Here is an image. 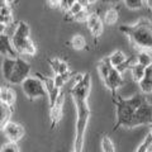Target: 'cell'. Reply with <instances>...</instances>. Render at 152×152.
Wrapping results in <instances>:
<instances>
[{"label": "cell", "mask_w": 152, "mask_h": 152, "mask_svg": "<svg viewBox=\"0 0 152 152\" xmlns=\"http://www.w3.org/2000/svg\"><path fill=\"white\" fill-rule=\"evenodd\" d=\"M65 94L61 90L60 96L57 99V102L55 104V107L50 108V118H51V129H55V127L58 124V122L61 121L62 117V105H64V100H65Z\"/></svg>", "instance_id": "11"}, {"label": "cell", "mask_w": 152, "mask_h": 152, "mask_svg": "<svg viewBox=\"0 0 152 152\" xmlns=\"http://www.w3.org/2000/svg\"><path fill=\"white\" fill-rule=\"evenodd\" d=\"M148 126H150V132L148 133H151V134H152V123H150Z\"/></svg>", "instance_id": "40"}, {"label": "cell", "mask_w": 152, "mask_h": 152, "mask_svg": "<svg viewBox=\"0 0 152 152\" xmlns=\"http://www.w3.org/2000/svg\"><path fill=\"white\" fill-rule=\"evenodd\" d=\"M102 150L103 152H115V147H114L113 141L109 138L108 136H104L102 138Z\"/></svg>", "instance_id": "24"}, {"label": "cell", "mask_w": 152, "mask_h": 152, "mask_svg": "<svg viewBox=\"0 0 152 152\" xmlns=\"http://www.w3.org/2000/svg\"><path fill=\"white\" fill-rule=\"evenodd\" d=\"M3 76L8 83L18 85L22 84L31 74V64L22 57H4L3 60Z\"/></svg>", "instance_id": "3"}, {"label": "cell", "mask_w": 152, "mask_h": 152, "mask_svg": "<svg viewBox=\"0 0 152 152\" xmlns=\"http://www.w3.org/2000/svg\"><path fill=\"white\" fill-rule=\"evenodd\" d=\"M12 41L14 45V48L17 50L19 55H27L33 56L36 55L37 48L33 41L31 39V28L26 22H19L17 26L15 32L12 36Z\"/></svg>", "instance_id": "5"}, {"label": "cell", "mask_w": 152, "mask_h": 152, "mask_svg": "<svg viewBox=\"0 0 152 152\" xmlns=\"http://www.w3.org/2000/svg\"><path fill=\"white\" fill-rule=\"evenodd\" d=\"M71 75H72V72L69 70L67 72H64V74H58L55 76V84L57 88L62 89V86L66 84V81H69V79L71 77Z\"/></svg>", "instance_id": "22"}, {"label": "cell", "mask_w": 152, "mask_h": 152, "mask_svg": "<svg viewBox=\"0 0 152 152\" xmlns=\"http://www.w3.org/2000/svg\"><path fill=\"white\" fill-rule=\"evenodd\" d=\"M0 102L8 103L9 105H14L15 104V91L12 88L1 86L0 89Z\"/></svg>", "instance_id": "17"}, {"label": "cell", "mask_w": 152, "mask_h": 152, "mask_svg": "<svg viewBox=\"0 0 152 152\" xmlns=\"http://www.w3.org/2000/svg\"><path fill=\"white\" fill-rule=\"evenodd\" d=\"M0 152H20V150H19L17 142L9 141L8 143L1 146V150H0Z\"/></svg>", "instance_id": "30"}, {"label": "cell", "mask_w": 152, "mask_h": 152, "mask_svg": "<svg viewBox=\"0 0 152 152\" xmlns=\"http://www.w3.org/2000/svg\"><path fill=\"white\" fill-rule=\"evenodd\" d=\"M104 4H110V5H115V4H119L123 0H102Z\"/></svg>", "instance_id": "35"}, {"label": "cell", "mask_w": 152, "mask_h": 152, "mask_svg": "<svg viewBox=\"0 0 152 152\" xmlns=\"http://www.w3.org/2000/svg\"><path fill=\"white\" fill-rule=\"evenodd\" d=\"M96 1H98V0H89V3H90V4H95Z\"/></svg>", "instance_id": "41"}, {"label": "cell", "mask_w": 152, "mask_h": 152, "mask_svg": "<svg viewBox=\"0 0 152 152\" xmlns=\"http://www.w3.org/2000/svg\"><path fill=\"white\" fill-rule=\"evenodd\" d=\"M109 57H110V62H112V65L114 66V67H118V66L122 65V64L127 60V56L123 53L122 51H115V52H113V53L109 56Z\"/></svg>", "instance_id": "21"}, {"label": "cell", "mask_w": 152, "mask_h": 152, "mask_svg": "<svg viewBox=\"0 0 152 152\" xmlns=\"http://www.w3.org/2000/svg\"><path fill=\"white\" fill-rule=\"evenodd\" d=\"M152 142V134L151 133H148V134L146 136V138L143 140V142L140 145V147L137 148V151L136 152H147V148H148V146H150V143Z\"/></svg>", "instance_id": "31"}, {"label": "cell", "mask_w": 152, "mask_h": 152, "mask_svg": "<svg viewBox=\"0 0 152 152\" xmlns=\"http://www.w3.org/2000/svg\"><path fill=\"white\" fill-rule=\"evenodd\" d=\"M12 114H13V107L9 105L8 103L0 102V128H1V131L10 122Z\"/></svg>", "instance_id": "15"}, {"label": "cell", "mask_w": 152, "mask_h": 152, "mask_svg": "<svg viewBox=\"0 0 152 152\" xmlns=\"http://www.w3.org/2000/svg\"><path fill=\"white\" fill-rule=\"evenodd\" d=\"M47 61H48V64L51 66L52 71H53L56 75H58L60 74V66H61V62H62V61L58 60V58H50V60H47Z\"/></svg>", "instance_id": "32"}, {"label": "cell", "mask_w": 152, "mask_h": 152, "mask_svg": "<svg viewBox=\"0 0 152 152\" xmlns=\"http://www.w3.org/2000/svg\"><path fill=\"white\" fill-rule=\"evenodd\" d=\"M90 14L91 13H89L88 12V9H83L80 13H77L76 15L72 18V20L74 22H79V23H84V22H88V19L90 17Z\"/></svg>", "instance_id": "29"}, {"label": "cell", "mask_w": 152, "mask_h": 152, "mask_svg": "<svg viewBox=\"0 0 152 152\" xmlns=\"http://www.w3.org/2000/svg\"><path fill=\"white\" fill-rule=\"evenodd\" d=\"M0 52L4 57H13V58H17L19 57L17 50L14 48L13 41L12 38L7 36L5 33H0Z\"/></svg>", "instance_id": "12"}, {"label": "cell", "mask_w": 152, "mask_h": 152, "mask_svg": "<svg viewBox=\"0 0 152 152\" xmlns=\"http://www.w3.org/2000/svg\"><path fill=\"white\" fill-rule=\"evenodd\" d=\"M47 4L50 5V8L52 9H61L62 5H61V0H47Z\"/></svg>", "instance_id": "33"}, {"label": "cell", "mask_w": 152, "mask_h": 152, "mask_svg": "<svg viewBox=\"0 0 152 152\" xmlns=\"http://www.w3.org/2000/svg\"><path fill=\"white\" fill-rule=\"evenodd\" d=\"M103 23L104 22L102 20L100 17H99L98 14H95V13L90 14L86 24H88L89 31L91 32V34H93V37L95 38V39L102 36V33H103Z\"/></svg>", "instance_id": "13"}, {"label": "cell", "mask_w": 152, "mask_h": 152, "mask_svg": "<svg viewBox=\"0 0 152 152\" xmlns=\"http://www.w3.org/2000/svg\"><path fill=\"white\" fill-rule=\"evenodd\" d=\"M137 62L143 65L145 67H147V66H150L152 64V58L146 51H141L140 53L137 55Z\"/></svg>", "instance_id": "25"}, {"label": "cell", "mask_w": 152, "mask_h": 152, "mask_svg": "<svg viewBox=\"0 0 152 152\" xmlns=\"http://www.w3.org/2000/svg\"><path fill=\"white\" fill-rule=\"evenodd\" d=\"M83 9H85V8H83L81 4H79L77 1H75V3L72 4V5H71V8L69 9L67 12H66V13H67V17H66V19H67V20H70V19H72V18L76 15V14L80 13V12L83 10Z\"/></svg>", "instance_id": "27"}, {"label": "cell", "mask_w": 152, "mask_h": 152, "mask_svg": "<svg viewBox=\"0 0 152 152\" xmlns=\"http://www.w3.org/2000/svg\"><path fill=\"white\" fill-rule=\"evenodd\" d=\"M112 98H113L114 105H115V117H117V122L114 123V127L112 129L113 132L119 129L121 127H126L128 124V122L132 119L133 114L136 113L138 107L146 100V96L141 94L133 95L129 99H123L118 94Z\"/></svg>", "instance_id": "2"}, {"label": "cell", "mask_w": 152, "mask_h": 152, "mask_svg": "<svg viewBox=\"0 0 152 152\" xmlns=\"http://www.w3.org/2000/svg\"><path fill=\"white\" fill-rule=\"evenodd\" d=\"M123 3L131 10H137V9H141L143 7V0H123Z\"/></svg>", "instance_id": "28"}, {"label": "cell", "mask_w": 152, "mask_h": 152, "mask_svg": "<svg viewBox=\"0 0 152 152\" xmlns=\"http://www.w3.org/2000/svg\"><path fill=\"white\" fill-rule=\"evenodd\" d=\"M3 132L5 133L7 138L12 142L20 141L23 138V136H24V128H23V126L15 122H9L5 126V128L3 129Z\"/></svg>", "instance_id": "10"}, {"label": "cell", "mask_w": 152, "mask_h": 152, "mask_svg": "<svg viewBox=\"0 0 152 152\" xmlns=\"http://www.w3.org/2000/svg\"><path fill=\"white\" fill-rule=\"evenodd\" d=\"M75 105H76V134H75V143L74 151L75 152H83L84 140H85V132H86L89 117H90V108L88 105L86 99L74 98Z\"/></svg>", "instance_id": "4"}, {"label": "cell", "mask_w": 152, "mask_h": 152, "mask_svg": "<svg viewBox=\"0 0 152 152\" xmlns=\"http://www.w3.org/2000/svg\"><path fill=\"white\" fill-rule=\"evenodd\" d=\"M75 1H76V0H61V5H62V8H61V9H64V10L67 12Z\"/></svg>", "instance_id": "34"}, {"label": "cell", "mask_w": 152, "mask_h": 152, "mask_svg": "<svg viewBox=\"0 0 152 152\" xmlns=\"http://www.w3.org/2000/svg\"><path fill=\"white\" fill-rule=\"evenodd\" d=\"M79 4H81L83 5V8H85V9H88V7L90 5V3H89V0H76Z\"/></svg>", "instance_id": "36"}, {"label": "cell", "mask_w": 152, "mask_h": 152, "mask_svg": "<svg viewBox=\"0 0 152 152\" xmlns=\"http://www.w3.org/2000/svg\"><path fill=\"white\" fill-rule=\"evenodd\" d=\"M4 1H7L8 4H10V5H12V4L15 3V0H4Z\"/></svg>", "instance_id": "38"}, {"label": "cell", "mask_w": 152, "mask_h": 152, "mask_svg": "<svg viewBox=\"0 0 152 152\" xmlns=\"http://www.w3.org/2000/svg\"><path fill=\"white\" fill-rule=\"evenodd\" d=\"M140 84V89L142 93L145 94H152V77L145 76L143 79L138 83Z\"/></svg>", "instance_id": "23"}, {"label": "cell", "mask_w": 152, "mask_h": 152, "mask_svg": "<svg viewBox=\"0 0 152 152\" xmlns=\"http://www.w3.org/2000/svg\"><path fill=\"white\" fill-rule=\"evenodd\" d=\"M70 46L76 51H81L86 47V39H85V37L81 34H75L70 39Z\"/></svg>", "instance_id": "20"}, {"label": "cell", "mask_w": 152, "mask_h": 152, "mask_svg": "<svg viewBox=\"0 0 152 152\" xmlns=\"http://www.w3.org/2000/svg\"><path fill=\"white\" fill-rule=\"evenodd\" d=\"M136 62H137V56H131V57H128V58H127V60H126V61H124V62H123L122 65L118 66L117 69L119 70L123 74L126 70H128V69L131 70V67H132V66L134 65Z\"/></svg>", "instance_id": "26"}, {"label": "cell", "mask_w": 152, "mask_h": 152, "mask_svg": "<svg viewBox=\"0 0 152 152\" xmlns=\"http://www.w3.org/2000/svg\"><path fill=\"white\" fill-rule=\"evenodd\" d=\"M20 85H22L23 93L26 94V96L29 99V100H34L37 98L48 96V91H47L45 83L42 81L38 76H36V77H29V76H28Z\"/></svg>", "instance_id": "6"}, {"label": "cell", "mask_w": 152, "mask_h": 152, "mask_svg": "<svg viewBox=\"0 0 152 152\" xmlns=\"http://www.w3.org/2000/svg\"><path fill=\"white\" fill-rule=\"evenodd\" d=\"M150 123H152V104L146 99L133 114L132 119L128 122L126 128H134L138 126L150 124Z\"/></svg>", "instance_id": "7"}, {"label": "cell", "mask_w": 152, "mask_h": 152, "mask_svg": "<svg viewBox=\"0 0 152 152\" xmlns=\"http://www.w3.org/2000/svg\"><path fill=\"white\" fill-rule=\"evenodd\" d=\"M72 152H75V151H72Z\"/></svg>", "instance_id": "42"}, {"label": "cell", "mask_w": 152, "mask_h": 152, "mask_svg": "<svg viewBox=\"0 0 152 152\" xmlns=\"http://www.w3.org/2000/svg\"><path fill=\"white\" fill-rule=\"evenodd\" d=\"M123 84H124V81H123V77H122V72L117 67H113L110 74H109V76H108V79L104 81V85L110 90L112 96H115L117 89L119 86H122Z\"/></svg>", "instance_id": "9"}, {"label": "cell", "mask_w": 152, "mask_h": 152, "mask_svg": "<svg viewBox=\"0 0 152 152\" xmlns=\"http://www.w3.org/2000/svg\"><path fill=\"white\" fill-rule=\"evenodd\" d=\"M1 5H0V24L9 26L13 22V13H12V7L4 0H0Z\"/></svg>", "instance_id": "14"}, {"label": "cell", "mask_w": 152, "mask_h": 152, "mask_svg": "<svg viewBox=\"0 0 152 152\" xmlns=\"http://www.w3.org/2000/svg\"><path fill=\"white\" fill-rule=\"evenodd\" d=\"M131 72H132V76H133V80L136 83H140L142 79L145 77V72H146V67L143 65H141L138 62H136L134 65L131 67Z\"/></svg>", "instance_id": "19"}, {"label": "cell", "mask_w": 152, "mask_h": 152, "mask_svg": "<svg viewBox=\"0 0 152 152\" xmlns=\"http://www.w3.org/2000/svg\"><path fill=\"white\" fill-rule=\"evenodd\" d=\"M146 3H147V5H148V8L152 10V0H146Z\"/></svg>", "instance_id": "37"}, {"label": "cell", "mask_w": 152, "mask_h": 152, "mask_svg": "<svg viewBox=\"0 0 152 152\" xmlns=\"http://www.w3.org/2000/svg\"><path fill=\"white\" fill-rule=\"evenodd\" d=\"M119 31L128 37L133 47L152 51V22L148 18H141L131 26L123 24L119 27Z\"/></svg>", "instance_id": "1"}, {"label": "cell", "mask_w": 152, "mask_h": 152, "mask_svg": "<svg viewBox=\"0 0 152 152\" xmlns=\"http://www.w3.org/2000/svg\"><path fill=\"white\" fill-rule=\"evenodd\" d=\"M103 22L107 26H114L118 22V10L114 7L107 9V12L104 13L103 17Z\"/></svg>", "instance_id": "18"}, {"label": "cell", "mask_w": 152, "mask_h": 152, "mask_svg": "<svg viewBox=\"0 0 152 152\" xmlns=\"http://www.w3.org/2000/svg\"><path fill=\"white\" fill-rule=\"evenodd\" d=\"M113 67H114V66L112 65L110 57H109V56L104 57V58H102L98 62V71H99V75H100L103 83L108 79V76H109V74H110V71H112Z\"/></svg>", "instance_id": "16"}, {"label": "cell", "mask_w": 152, "mask_h": 152, "mask_svg": "<svg viewBox=\"0 0 152 152\" xmlns=\"http://www.w3.org/2000/svg\"><path fill=\"white\" fill-rule=\"evenodd\" d=\"M147 152H152V142L150 143V146H148V148H147Z\"/></svg>", "instance_id": "39"}, {"label": "cell", "mask_w": 152, "mask_h": 152, "mask_svg": "<svg viewBox=\"0 0 152 152\" xmlns=\"http://www.w3.org/2000/svg\"><path fill=\"white\" fill-rule=\"evenodd\" d=\"M90 89H91V77H90V74L86 72L84 74V77L81 81L75 84L74 88L71 89V95H72V98H80V99H86L88 100Z\"/></svg>", "instance_id": "8"}]
</instances>
